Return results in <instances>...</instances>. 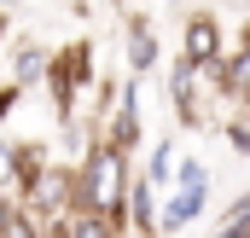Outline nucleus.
Listing matches in <instances>:
<instances>
[{
    "mask_svg": "<svg viewBox=\"0 0 250 238\" xmlns=\"http://www.w3.org/2000/svg\"><path fill=\"white\" fill-rule=\"evenodd\" d=\"M134 180L140 175L128 169V151H117V145H87L76 209H99V215H111V221L128 227V192H134Z\"/></svg>",
    "mask_w": 250,
    "mask_h": 238,
    "instance_id": "1",
    "label": "nucleus"
},
{
    "mask_svg": "<svg viewBox=\"0 0 250 238\" xmlns=\"http://www.w3.org/2000/svg\"><path fill=\"white\" fill-rule=\"evenodd\" d=\"M157 64V23L151 18H128V70L146 76Z\"/></svg>",
    "mask_w": 250,
    "mask_h": 238,
    "instance_id": "10",
    "label": "nucleus"
},
{
    "mask_svg": "<svg viewBox=\"0 0 250 238\" xmlns=\"http://www.w3.org/2000/svg\"><path fill=\"white\" fill-rule=\"evenodd\" d=\"M181 53L198 70H215L227 59V29H221L215 12H181Z\"/></svg>",
    "mask_w": 250,
    "mask_h": 238,
    "instance_id": "4",
    "label": "nucleus"
},
{
    "mask_svg": "<svg viewBox=\"0 0 250 238\" xmlns=\"http://www.w3.org/2000/svg\"><path fill=\"white\" fill-rule=\"evenodd\" d=\"M47 87H53L59 122H76V93H82V87H99V81H93V47H87V41H70L59 59H53Z\"/></svg>",
    "mask_w": 250,
    "mask_h": 238,
    "instance_id": "3",
    "label": "nucleus"
},
{
    "mask_svg": "<svg viewBox=\"0 0 250 238\" xmlns=\"http://www.w3.org/2000/svg\"><path fill=\"white\" fill-rule=\"evenodd\" d=\"M227 145H233L239 157H250V117H233V122H227Z\"/></svg>",
    "mask_w": 250,
    "mask_h": 238,
    "instance_id": "15",
    "label": "nucleus"
},
{
    "mask_svg": "<svg viewBox=\"0 0 250 238\" xmlns=\"http://www.w3.org/2000/svg\"><path fill=\"white\" fill-rule=\"evenodd\" d=\"M239 238H250V233H239Z\"/></svg>",
    "mask_w": 250,
    "mask_h": 238,
    "instance_id": "19",
    "label": "nucleus"
},
{
    "mask_svg": "<svg viewBox=\"0 0 250 238\" xmlns=\"http://www.w3.org/2000/svg\"><path fill=\"white\" fill-rule=\"evenodd\" d=\"M76 198H82V169H64V163H47V169H41V180L29 186L23 209H29V215H41V227H59L64 215L76 209Z\"/></svg>",
    "mask_w": 250,
    "mask_h": 238,
    "instance_id": "2",
    "label": "nucleus"
},
{
    "mask_svg": "<svg viewBox=\"0 0 250 238\" xmlns=\"http://www.w3.org/2000/svg\"><path fill=\"white\" fill-rule=\"evenodd\" d=\"M128 227L140 238H163V203H157V186L140 175L134 192H128Z\"/></svg>",
    "mask_w": 250,
    "mask_h": 238,
    "instance_id": "8",
    "label": "nucleus"
},
{
    "mask_svg": "<svg viewBox=\"0 0 250 238\" xmlns=\"http://www.w3.org/2000/svg\"><path fill=\"white\" fill-rule=\"evenodd\" d=\"M47 227H41V215H29L23 203H6V233L0 238H41Z\"/></svg>",
    "mask_w": 250,
    "mask_h": 238,
    "instance_id": "13",
    "label": "nucleus"
},
{
    "mask_svg": "<svg viewBox=\"0 0 250 238\" xmlns=\"http://www.w3.org/2000/svg\"><path fill=\"white\" fill-rule=\"evenodd\" d=\"M18 99H23V87H18V81H6V93H0V117H12V111H18Z\"/></svg>",
    "mask_w": 250,
    "mask_h": 238,
    "instance_id": "16",
    "label": "nucleus"
},
{
    "mask_svg": "<svg viewBox=\"0 0 250 238\" xmlns=\"http://www.w3.org/2000/svg\"><path fill=\"white\" fill-rule=\"evenodd\" d=\"M99 145H117V151H134L140 145V81H123L117 117L99 128Z\"/></svg>",
    "mask_w": 250,
    "mask_h": 238,
    "instance_id": "5",
    "label": "nucleus"
},
{
    "mask_svg": "<svg viewBox=\"0 0 250 238\" xmlns=\"http://www.w3.org/2000/svg\"><path fill=\"white\" fill-rule=\"evenodd\" d=\"M53 59H59V53H47L41 41H18V47H12V81L29 93L35 81H47V76H53Z\"/></svg>",
    "mask_w": 250,
    "mask_h": 238,
    "instance_id": "9",
    "label": "nucleus"
},
{
    "mask_svg": "<svg viewBox=\"0 0 250 238\" xmlns=\"http://www.w3.org/2000/svg\"><path fill=\"white\" fill-rule=\"evenodd\" d=\"M105 6H123V0H105Z\"/></svg>",
    "mask_w": 250,
    "mask_h": 238,
    "instance_id": "18",
    "label": "nucleus"
},
{
    "mask_svg": "<svg viewBox=\"0 0 250 238\" xmlns=\"http://www.w3.org/2000/svg\"><path fill=\"white\" fill-rule=\"evenodd\" d=\"M204 76H209V81H215L227 99H250V29L239 35V47L215 64V70H204Z\"/></svg>",
    "mask_w": 250,
    "mask_h": 238,
    "instance_id": "6",
    "label": "nucleus"
},
{
    "mask_svg": "<svg viewBox=\"0 0 250 238\" xmlns=\"http://www.w3.org/2000/svg\"><path fill=\"white\" fill-rule=\"evenodd\" d=\"M239 233H250V192L221 215V233H215V238H239Z\"/></svg>",
    "mask_w": 250,
    "mask_h": 238,
    "instance_id": "14",
    "label": "nucleus"
},
{
    "mask_svg": "<svg viewBox=\"0 0 250 238\" xmlns=\"http://www.w3.org/2000/svg\"><path fill=\"white\" fill-rule=\"evenodd\" d=\"M41 238H70V227H64V221H59V227H47V233H41Z\"/></svg>",
    "mask_w": 250,
    "mask_h": 238,
    "instance_id": "17",
    "label": "nucleus"
},
{
    "mask_svg": "<svg viewBox=\"0 0 250 238\" xmlns=\"http://www.w3.org/2000/svg\"><path fill=\"white\" fill-rule=\"evenodd\" d=\"M64 227H70V238H123V221H111L99 209H70Z\"/></svg>",
    "mask_w": 250,
    "mask_h": 238,
    "instance_id": "11",
    "label": "nucleus"
},
{
    "mask_svg": "<svg viewBox=\"0 0 250 238\" xmlns=\"http://www.w3.org/2000/svg\"><path fill=\"white\" fill-rule=\"evenodd\" d=\"M175 175H181L175 145H169V139H157V145H151V157H146V180H151V186H163V180H175Z\"/></svg>",
    "mask_w": 250,
    "mask_h": 238,
    "instance_id": "12",
    "label": "nucleus"
},
{
    "mask_svg": "<svg viewBox=\"0 0 250 238\" xmlns=\"http://www.w3.org/2000/svg\"><path fill=\"white\" fill-rule=\"evenodd\" d=\"M198 76H204V70H198L187 53H181V59H175V70H169V99H175V117L187 122V128H198V122H204V111H198Z\"/></svg>",
    "mask_w": 250,
    "mask_h": 238,
    "instance_id": "7",
    "label": "nucleus"
}]
</instances>
